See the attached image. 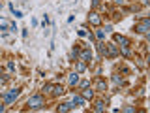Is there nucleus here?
<instances>
[{"label":"nucleus","instance_id":"obj_19","mask_svg":"<svg viewBox=\"0 0 150 113\" xmlns=\"http://www.w3.org/2000/svg\"><path fill=\"white\" fill-rule=\"evenodd\" d=\"M96 38H98V40L101 41L103 38H105V32H103V30H98V32H96Z\"/></svg>","mask_w":150,"mask_h":113},{"label":"nucleus","instance_id":"obj_24","mask_svg":"<svg viewBox=\"0 0 150 113\" xmlns=\"http://www.w3.org/2000/svg\"><path fill=\"white\" fill-rule=\"evenodd\" d=\"M124 111H128V113H131V111H135V107H131V106H126V107H124Z\"/></svg>","mask_w":150,"mask_h":113},{"label":"nucleus","instance_id":"obj_6","mask_svg":"<svg viewBox=\"0 0 150 113\" xmlns=\"http://www.w3.org/2000/svg\"><path fill=\"white\" fill-rule=\"evenodd\" d=\"M115 44H118L120 47H129V45H131V41H129V38H126V36L115 34Z\"/></svg>","mask_w":150,"mask_h":113},{"label":"nucleus","instance_id":"obj_15","mask_svg":"<svg viewBox=\"0 0 150 113\" xmlns=\"http://www.w3.org/2000/svg\"><path fill=\"white\" fill-rule=\"evenodd\" d=\"M84 70H86V62H83V60H79V62H77V72H79V74H83Z\"/></svg>","mask_w":150,"mask_h":113},{"label":"nucleus","instance_id":"obj_10","mask_svg":"<svg viewBox=\"0 0 150 113\" xmlns=\"http://www.w3.org/2000/svg\"><path fill=\"white\" fill-rule=\"evenodd\" d=\"M96 91H100V92H105V91H107L105 79H98V81H96Z\"/></svg>","mask_w":150,"mask_h":113},{"label":"nucleus","instance_id":"obj_26","mask_svg":"<svg viewBox=\"0 0 150 113\" xmlns=\"http://www.w3.org/2000/svg\"><path fill=\"white\" fill-rule=\"evenodd\" d=\"M79 36L84 38V36H86V30H84V28H81V30H79Z\"/></svg>","mask_w":150,"mask_h":113},{"label":"nucleus","instance_id":"obj_12","mask_svg":"<svg viewBox=\"0 0 150 113\" xmlns=\"http://www.w3.org/2000/svg\"><path fill=\"white\" fill-rule=\"evenodd\" d=\"M68 81H69V85H77V83H79V72H73V74H69Z\"/></svg>","mask_w":150,"mask_h":113},{"label":"nucleus","instance_id":"obj_23","mask_svg":"<svg viewBox=\"0 0 150 113\" xmlns=\"http://www.w3.org/2000/svg\"><path fill=\"white\" fill-rule=\"evenodd\" d=\"M13 15H15L17 19H21V17H23V13H21V11H19V9H13Z\"/></svg>","mask_w":150,"mask_h":113},{"label":"nucleus","instance_id":"obj_30","mask_svg":"<svg viewBox=\"0 0 150 113\" xmlns=\"http://www.w3.org/2000/svg\"><path fill=\"white\" fill-rule=\"evenodd\" d=\"M0 75H4V72H2V68H0Z\"/></svg>","mask_w":150,"mask_h":113},{"label":"nucleus","instance_id":"obj_11","mask_svg":"<svg viewBox=\"0 0 150 113\" xmlns=\"http://www.w3.org/2000/svg\"><path fill=\"white\" fill-rule=\"evenodd\" d=\"M81 96L84 98V100H92V98H94V91H92L90 87H86V89H83V94H81Z\"/></svg>","mask_w":150,"mask_h":113},{"label":"nucleus","instance_id":"obj_13","mask_svg":"<svg viewBox=\"0 0 150 113\" xmlns=\"http://www.w3.org/2000/svg\"><path fill=\"white\" fill-rule=\"evenodd\" d=\"M64 94V87L62 85H53V96H60Z\"/></svg>","mask_w":150,"mask_h":113},{"label":"nucleus","instance_id":"obj_20","mask_svg":"<svg viewBox=\"0 0 150 113\" xmlns=\"http://www.w3.org/2000/svg\"><path fill=\"white\" fill-rule=\"evenodd\" d=\"M79 87H81V89H86V87H90V83L84 79V81H79Z\"/></svg>","mask_w":150,"mask_h":113},{"label":"nucleus","instance_id":"obj_14","mask_svg":"<svg viewBox=\"0 0 150 113\" xmlns=\"http://www.w3.org/2000/svg\"><path fill=\"white\" fill-rule=\"evenodd\" d=\"M98 51H100L101 56H107V45L103 44V41H100V44H98Z\"/></svg>","mask_w":150,"mask_h":113},{"label":"nucleus","instance_id":"obj_7","mask_svg":"<svg viewBox=\"0 0 150 113\" xmlns=\"http://www.w3.org/2000/svg\"><path fill=\"white\" fill-rule=\"evenodd\" d=\"M79 56H81L83 62H90V60H92V51H90V49H84V51H81V53H79Z\"/></svg>","mask_w":150,"mask_h":113},{"label":"nucleus","instance_id":"obj_25","mask_svg":"<svg viewBox=\"0 0 150 113\" xmlns=\"http://www.w3.org/2000/svg\"><path fill=\"white\" fill-rule=\"evenodd\" d=\"M112 79H115V83H122V77H118V75H112Z\"/></svg>","mask_w":150,"mask_h":113},{"label":"nucleus","instance_id":"obj_18","mask_svg":"<svg viewBox=\"0 0 150 113\" xmlns=\"http://www.w3.org/2000/svg\"><path fill=\"white\" fill-rule=\"evenodd\" d=\"M120 49H122V55H124V56H129V55H131L129 47H120Z\"/></svg>","mask_w":150,"mask_h":113},{"label":"nucleus","instance_id":"obj_17","mask_svg":"<svg viewBox=\"0 0 150 113\" xmlns=\"http://www.w3.org/2000/svg\"><path fill=\"white\" fill-rule=\"evenodd\" d=\"M79 53H81V51H79V47H77V45H73V49H71V55H69V56H71V59H77V56H79Z\"/></svg>","mask_w":150,"mask_h":113},{"label":"nucleus","instance_id":"obj_16","mask_svg":"<svg viewBox=\"0 0 150 113\" xmlns=\"http://www.w3.org/2000/svg\"><path fill=\"white\" fill-rule=\"evenodd\" d=\"M94 109H96V111H103V109H105V104H103L101 100H100V102H96V106H94Z\"/></svg>","mask_w":150,"mask_h":113},{"label":"nucleus","instance_id":"obj_4","mask_svg":"<svg viewBox=\"0 0 150 113\" xmlns=\"http://www.w3.org/2000/svg\"><path fill=\"white\" fill-rule=\"evenodd\" d=\"M19 94H21V89H19V87H17V89H11V91H9L6 96H4V102H6V104H11V102L19 96Z\"/></svg>","mask_w":150,"mask_h":113},{"label":"nucleus","instance_id":"obj_29","mask_svg":"<svg viewBox=\"0 0 150 113\" xmlns=\"http://www.w3.org/2000/svg\"><path fill=\"white\" fill-rule=\"evenodd\" d=\"M4 111V106H0V113H2Z\"/></svg>","mask_w":150,"mask_h":113},{"label":"nucleus","instance_id":"obj_5","mask_svg":"<svg viewBox=\"0 0 150 113\" xmlns=\"http://www.w3.org/2000/svg\"><path fill=\"white\" fill-rule=\"evenodd\" d=\"M88 23L94 26H100L101 25V17H100V13H96V11H90L88 13Z\"/></svg>","mask_w":150,"mask_h":113},{"label":"nucleus","instance_id":"obj_28","mask_svg":"<svg viewBox=\"0 0 150 113\" xmlns=\"http://www.w3.org/2000/svg\"><path fill=\"white\" fill-rule=\"evenodd\" d=\"M98 4H100V0H92V6H94V8H96Z\"/></svg>","mask_w":150,"mask_h":113},{"label":"nucleus","instance_id":"obj_8","mask_svg":"<svg viewBox=\"0 0 150 113\" xmlns=\"http://www.w3.org/2000/svg\"><path fill=\"white\" fill-rule=\"evenodd\" d=\"M71 104H73V107H81V106H84V98L79 96V94H75L73 100H71Z\"/></svg>","mask_w":150,"mask_h":113},{"label":"nucleus","instance_id":"obj_22","mask_svg":"<svg viewBox=\"0 0 150 113\" xmlns=\"http://www.w3.org/2000/svg\"><path fill=\"white\" fill-rule=\"evenodd\" d=\"M43 91H45V92H47V91H53V83H47L45 87H43Z\"/></svg>","mask_w":150,"mask_h":113},{"label":"nucleus","instance_id":"obj_3","mask_svg":"<svg viewBox=\"0 0 150 113\" xmlns=\"http://www.w3.org/2000/svg\"><path fill=\"white\" fill-rule=\"evenodd\" d=\"M107 45V56H111V59H115V56H118V45L116 44H112V41H109V44H105Z\"/></svg>","mask_w":150,"mask_h":113},{"label":"nucleus","instance_id":"obj_9","mask_svg":"<svg viewBox=\"0 0 150 113\" xmlns=\"http://www.w3.org/2000/svg\"><path fill=\"white\" fill-rule=\"evenodd\" d=\"M71 109H73V104H71V102H66V104H60V106H58V111H60V113L71 111Z\"/></svg>","mask_w":150,"mask_h":113},{"label":"nucleus","instance_id":"obj_1","mask_svg":"<svg viewBox=\"0 0 150 113\" xmlns=\"http://www.w3.org/2000/svg\"><path fill=\"white\" fill-rule=\"evenodd\" d=\"M26 106L30 107V109H41V107L45 106V98L41 96V94H34V96H30V98H28Z\"/></svg>","mask_w":150,"mask_h":113},{"label":"nucleus","instance_id":"obj_27","mask_svg":"<svg viewBox=\"0 0 150 113\" xmlns=\"http://www.w3.org/2000/svg\"><path fill=\"white\" fill-rule=\"evenodd\" d=\"M112 2H115V4H118V6H120V4H124L126 0H112Z\"/></svg>","mask_w":150,"mask_h":113},{"label":"nucleus","instance_id":"obj_2","mask_svg":"<svg viewBox=\"0 0 150 113\" xmlns=\"http://www.w3.org/2000/svg\"><path fill=\"white\" fill-rule=\"evenodd\" d=\"M148 25H150V19H148V17H144V19H143V23L135 25L133 30H135V32H139V34H148Z\"/></svg>","mask_w":150,"mask_h":113},{"label":"nucleus","instance_id":"obj_21","mask_svg":"<svg viewBox=\"0 0 150 113\" xmlns=\"http://www.w3.org/2000/svg\"><path fill=\"white\" fill-rule=\"evenodd\" d=\"M8 68L13 72V70H15V62H13V60H8Z\"/></svg>","mask_w":150,"mask_h":113}]
</instances>
